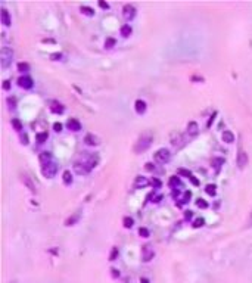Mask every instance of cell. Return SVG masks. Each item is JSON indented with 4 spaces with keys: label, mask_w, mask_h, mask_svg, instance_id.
<instances>
[{
    "label": "cell",
    "mask_w": 252,
    "mask_h": 283,
    "mask_svg": "<svg viewBox=\"0 0 252 283\" xmlns=\"http://www.w3.org/2000/svg\"><path fill=\"white\" fill-rule=\"evenodd\" d=\"M153 158H155V161L159 162V164H167V162H170V159H171V154H170L168 149L162 148V149H158V150L155 152Z\"/></svg>",
    "instance_id": "obj_3"
},
{
    "label": "cell",
    "mask_w": 252,
    "mask_h": 283,
    "mask_svg": "<svg viewBox=\"0 0 252 283\" xmlns=\"http://www.w3.org/2000/svg\"><path fill=\"white\" fill-rule=\"evenodd\" d=\"M115 46V39H112V37H108L105 41V47L106 49H111V47Z\"/></svg>",
    "instance_id": "obj_30"
},
{
    "label": "cell",
    "mask_w": 252,
    "mask_h": 283,
    "mask_svg": "<svg viewBox=\"0 0 252 283\" xmlns=\"http://www.w3.org/2000/svg\"><path fill=\"white\" fill-rule=\"evenodd\" d=\"M122 16L127 21H131L136 16V7L133 6V5H126V6L122 7Z\"/></svg>",
    "instance_id": "obj_6"
},
{
    "label": "cell",
    "mask_w": 252,
    "mask_h": 283,
    "mask_svg": "<svg viewBox=\"0 0 252 283\" xmlns=\"http://www.w3.org/2000/svg\"><path fill=\"white\" fill-rule=\"evenodd\" d=\"M153 255H155V251H153V248L151 245H143L142 246V260L145 263H149L153 258Z\"/></svg>",
    "instance_id": "obj_5"
},
{
    "label": "cell",
    "mask_w": 252,
    "mask_h": 283,
    "mask_svg": "<svg viewBox=\"0 0 252 283\" xmlns=\"http://www.w3.org/2000/svg\"><path fill=\"white\" fill-rule=\"evenodd\" d=\"M40 162L43 164V165H46L49 162H52V154L50 152H43V154H40Z\"/></svg>",
    "instance_id": "obj_15"
},
{
    "label": "cell",
    "mask_w": 252,
    "mask_h": 283,
    "mask_svg": "<svg viewBox=\"0 0 252 283\" xmlns=\"http://www.w3.org/2000/svg\"><path fill=\"white\" fill-rule=\"evenodd\" d=\"M221 137H223V142H225V143H233L234 142V134H233L230 130H225Z\"/></svg>",
    "instance_id": "obj_17"
},
{
    "label": "cell",
    "mask_w": 252,
    "mask_h": 283,
    "mask_svg": "<svg viewBox=\"0 0 252 283\" xmlns=\"http://www.w3.org/2000/svg\"><path fill=\"white\" fill-rule=\"evenodd\" d=\"M215 184H208V186H206L205 187V192L206 193H208V195H211V196H214L215 195Z\"/></svg>",
    "instance_id": "obj_28"
},
{
    "label": "cell",
    "mask_w": 252,
    "mask_h": 283,
    "mask_svg": "<svg viewBox=\"0 0 252 283\" xmlns=\"http://www.w3.org/2000/svg\"><path fill=\"white\" fill-rule=\"evenodd\" d=\"M21 140H22V143H24V145H27V143H28V137H27V134L21 136Z\"/></svg>",
    "instance_id": "obj_44"
},
{
    "label": "cell",
    "mask_w": 252,
    "mask_h": 283,
    "mask_svg": "<svg viewBox=\"0 0 252 283\" xmlns=\"http://www.w3.org/2000/svg\"><path fill=\"white\" fill-rule=\"evenodd\" d=\"M18 84H19V87H22V88H31L34 86L33 78H31V77H27V75L18 78Z\"/></svg>",
    "instance_id": "obj_9"
},
{
    "label": "cell",
    "mask_w": 252,
    "mask_h": 283,
    "mask_svg": "<svg viewBox=\"0 0 252 283\" xmlns=\"http://www.w3.org/2000/svg\"><path fill=\"white\" fill-rule=\"evenodd\" d=\"M152 140H153V137H152V134H151V133H145V134H142V137L137 140L136 146H134V150H136L137 154H140V152H145L146 149L152 145Z\"/></svg>",
    "instance_id": "obj_1"
},
{
    "label": "cell",
    "mask_w": 252,
    "mask_h": 283,
    "mask_svg": "<svg viewBox=\"0 0 252 283\" xmlns=\"http://www.w3.org/2000/svg\"><path fill=\"white\" fill-rule=\"evenodd\" d=\"M118 270H115V269H112V274H114V277H117V276H119V273H117Z\"/></svg>",
    "instance_id": "obj_46"
},
{
    "label": "cell",
    "mask_w": 252,
    "mask_h": 283,
    "mask_svg": "<svg viewBox=\"0 0 252 283\" xmlns=\"http://www.w3.org/2000/svg\"><path fill=\"white\" fill-rule=\"evenodd\" d=\"M151 184L153 186V189H159L161 186H162V183H161L159 178H152V180H151Z\"/></svg>",
    "instance_id": "obj_33"
},
{
    "label": "cell",
    "mask_w": 252,
    "mask_h": 283,
    "mask_svg": "<svg viewBox=\"0 0 252 283\" xmlns=\"http://www.w3.org/2000/svg\"><path fill=\"white\" fill-rule=\"evenodd\" d=\"M41 173H43V175H44V177H47V178H52V177H55V174L58 173V165H56L55 162H49V164H46V165H43Z\"/></svg>",
    "instance_id": "obj_4"
},
{
    "label": "cell",
    "mask_w": 252,
    "mask_h": 283,
    "mask_svg": "<svg viewBox=\"0 0 252 283\" xmlns=\"http://www.w3.org/2000/svg\"><path fill=\"white\" fill-rule=\"evenodd\" d=\"M134 108H136V112H137V114H145L146 103L139 99V100H136V103H134Z\"/></svg>",
    "instance_id": "obj_16"
},
{
    "label": "cell",
    "mask_w": 252,
    "mask_h": 283,
    "mask_svg": "<svg viewBox=\"0 0 252 283\" xmlns=\"http://www.w3.org/2000/svg\"><path fill=\"white\" fill-rule=\"evenodd\" d=\"M84 142H86L89 146H94V145H97V139H96L93 134H87L86 139H84Z\"/></svg>",
    "instance_id": "obj_22"
},
{
    "label": "cell",
    "mask_w": 252,
    "mask_h": 283,
    "mask_svg": "<svg viewBox=\"0 0 252 283\" xmlns=\"http://www.w3.org/2000/svg\"><path fill=\"white\" fill-rule=\"evenodd\" d=\"M74 171L77 173V174H83V175H86V174H89L92 170L87 167L84 162H75L74 164Z\"/></svg>",
    "instance_id": "obj_8"
},
{
    "label": "cell",
    "mask_w": 252,
    "mask_h": 283,
    "mask_svg": "<svg viewBox=\"0 0 252 283\" xmlns=\"http://www.w3.org/2000/svg\"><path fill=\"white\" fill-rule=\"evenodd\" d=\"M119 31H121V35H122V37H128V35H130V34L133 33L131 27H130L128 24H126V25H122V27H121V30H119Z\"/></svg>",
    "instance_id": "obj_21"
},
{
    "label": "cell",
    "mask_w": 252,
    "mask_h": 283,
    "mask_svg": "<svg viewBox=\"0 0 252 283\" xmlns=\"http://www.w3.org/2000/svg\"><path fill=\"white\" fill-rule=\"evenodd\" d=\"M50 111L53 114H62L64 112V106L59 102H50Z\"/></svg>",
    "instance_id": "obj_13"
},
{
    "label": "cell",
    "mask_w": 252,
    "mask_h": 283,
    "mask_svg": "<svg viewBox=\"0 0 252 283\" xmlns=\"http://www.w3.org/2000/svg\"><path fill=\"white\" fill-rule=\"evenodd\" d=\"M99 6L102 7V9H108V7H109V5H108L106 2H99Z\"/></svg>",
    "instance_id": "obj_42"
},
{
    "label": "cell",
    "mask_w": 252,
    "mask_h": 283,
    "mask_svg": "<svg viewBox=\"0 0 252 283\" xmlns=\"http://www.w3.org/2000/svg\"><path fill=\"white\" fill-rule=\"evenodd\" d=\"M153 168H155V167H153V164H151V162H147V164H146V170H147V171H153Z\"/></svg>",
    "instance_id": "obj_43"
},
{
    "label": "cell",
    "mask_w": 252,
    "mask_h": 283,
    "mask_svg": "<svg viewBox=\"0 0 252 283\" xmlns=\"http://www.w3.org/2000/svg\"><path fill=\"white\" fill-rule=\"evenodd\" d=\"M122 223H124V227L126 229H130V227H133V218L131 217H124V220H122Z\"/></svg>",
    "instance_id": "obj_27"
},
{
    "label": "cell",
    "mask_w": 252,
    "mask_h": 283,
    "mask_svg": "<svg viewBox=\"0 0 252 283\" xmlns=\"http://www.w3.org/2000/svg\"><path fill=\"white\" fill-rule=\"evenodd\" d=\"M204 224H205V220H204V218H196V220L193 221V227H195V229H199V227H202Z\"/></svg>",
    "instance_id": "obj_29"
},
{
    "label": "cell",
    "mask_w": 252,
    "mask_h": 283,
    "mask_svg": "<svg viewBox=\"0 0 252 283\" xmlns=\"http://www.w3.org/2000/svg\"><path fill=\"white\" fill-rule=\"evenodd\" d=\"M190 198H192V193H190L189 190H186V192H184V195H183V198L180 199V202H177V205H179V207H181L183 203L189 202V199H190Z\"/></svg>",
    "instance_id": "obj_23"
},
{
    "label": "cell",
    "mask_w": 252,
    "mask_h": 283,
    "mask_svg": "<svg viewBox=\"0 0 252 283\" xmlns=\"http://www.w3.org/2000/svg\"><path fill=\"white\" fill-rule=\"evenodd\" d=\"M196 205H198L199 208H208V203H206L204 199H198V201H196Z\"/></svg>",
    "instance_id": "obj_37"
},
{
    "label": "cell",
    "mask_w": 252,
    "mask_h": 283,
    "mask_svg": "<svg viewBox=\"0 0 252 283\" xmlns=\"http://www.w3.org/2000/svg\"><path fill=\"white\" fill-rule=\"evenodd\" d=\"M81 12L84 15H87V16H93V15H94V10L89 6H81Z\"/></svg>",
    "instance_id": "obj_26"
},
{
    "label": "cell",
    "mask_w": 252,
    "mask_h": 283,
    "mask_svg": "<svg viewBox=\"0 0 252 283\" xmlns=\"http://www.w3.org/2000/svg\"><path fill=\"white\" fill-rule=\"evenodd\" d=\"M248 165V154H246L243 149H239L238 154V167L240 170H243Z\"/></svg>",
    "instance_id": "obj_7"
},
{
    "label": "cell",
    "mask_w": 252,
    "mask_h": 283,
    "mask_svg": "<svg viewBox=\"0 0 252 283\" xmlns=\"http://www.w3.org/2000/svg\"><path fill=\"white\" fill-rule=\"evenodd\" d=\"M9 87H10L9 81H3V88H5V90H9Z\"/></svg>",
    "instance_id": "obj_45"
},
{
    "label": "cell",
    "mask_w": 252,
    "mask_h": 283,
    "mask_svg": "<svg viewBox=\"0 0 252 283\" xmlns=\"http://www.w3.org/2000/svg\"><path fill=\"white\" fill-rule=\"evenodd\" d=\"M212 165H214L215 171L218 173L220 168H221V165H224V158H214V159H212Z\"/></svg>",
    "instance_id": "obj_20"
},
{
    "label": "cell",
    "mask_w": 252,
    "mask_h": 283,
    "mask_svg": "<svg viewBox=\"0 0 252 283\" xmlns=\"http://www.w3.org/2000/svg\"><path fill=\"white\" fill-rule=\"evenodd\" d=\"M78 217H80V212H77L72 218H68V220H66V226H72L74 223L77 221V218H78Z\"/></svg>",
    "instance_id": "obj_36"
},
{
    "label": "cell",
    "mask_w": 252,
    "mask_h": 283,
    "mask_svg": "<svg viewBox=\"0 0 252 283\" xmlns=\"http://www.w3.org/2000/svg\"><path fill=\"white\" fill-rule=\"evenodd\" d=\"M64 183H65V184H71V183H72L71 171H64Z\"/></svg>",
    "instance_id": "obj_24"
},
{
    "label": "cell",
    "mask_w": 252,
    "mask_h": 283,
    "mask_svg": "<svg viewBox=\"0 0 252 283\" xmlns=\"http://www.w3.org/2000/svg\"><path fill=\"white\" fill-rule=\"evenodd\" d=\"M168 184H170V187L171 189H177V187H181V186H183L179 177H171L170 182H168Z\"/></svg>",
    "instance_id": "obj_19"
},
{
    "label": "cell",
    "mask_w": 252,
    "mask_h": 283,
    "mask_svg": "<svg viewBox=\"0 0 252 283\" xmlns=\"http://www.w3.org/2000/svg\"><path fill=\"white\" fill-rule=\"evenodd\" d=\"M18 71H21V72H28L30 71V65L27 62H19L18 64Z\"/></svg>",
    "instance_id": "obj_25"
},
{
    "label": "cell",
    "mask_w": 252,
    "mask_h": 283,
    "mask_svg": "<svg viewBox=\"0 0 252 283\" xmlns=\"http://www.w3.org/2000/svg\"><path fill=\"white\" fill-rule=\"evenodd\" d=\"M47 140V133L44 131V133H39L37 134V142L39 143H44V142Z\"/></svg>",
    "instance_id": "obj_32"
},
{
    "label": "cell",
    "mask_w": 252,
    "mask_h": 283,
    "mask_svg": "<svg viewBox=\"0 0 252 283\" xmlns=\"http://www.w3.org/2000/svg\"><path fill=\"white\" fill-rule=\"evenodd\" d=\"M140 283H149V280L147 279H140Z\"/></svg>",
    "instance_id": "obj_48"
},
{
    "label": "cell",
    "mask_w": 252,
    "mask_h": 283,
    "mask_svg": "<svg viewBox=\"0 0 252 283\" xmlns=\"http://www.w3.org/2000/svg\"><path fill=\"white\" fill-rule=\"evenodd\" d=\"M66 127L69 128V130H72V131H80V130H81V124H80L78 120L69 118V120L66 121Z\"/></svg>",
    "instance_id": "obj_10"
},
{
    "label": "cell",
    "mask_w": 252,
    "mask_h": 283,
    "mask_svg": "<svg viewBox=\"0 0 252 283\" xmlns=\"http://www.w3.org/2000/svg\"><path fill=\"white\" fill-rule=\"evenodd\" d=\"M12 125L16 128V130H22V124H21V121L18 118H13L12 120Z\"/></svg>",
    "instance_id": "obj_34"
},
{
    "label": "cell",
    "mask_w": 252,
    "mask_h": 283,
    "mask_svg": "<svg viewBox=\"0 0 252 283\" xmlns=\"http://www.w3.org/2000/svg\"><path fill=\"white\" fill-rule=\"evenodd\" d=\"M198 131H199L198 124L195 121L189 122V125H187V134H189V137H195V136L198 134Z\"/></svg>",
    "instance_id": "obj_12"
},
{
    "label": "cell",
    "mask_w": 252,
    "mask_h": 283,
    "mask_svg": "<svg viewBox=\"0 0 252 283\" xmlns=\"http://www.w3.org/2000/svg\"><path fill=\"white\" fill-rule=\"evenodd\" d=\"M177 173H179L180 175H184V177H187V178H190V177H192V173H190V171H189V170H184V168H179V171H177Z\"/></svg>",
    "instance_id": "obj_31"
},
{
    "label": "cell",
    "mask_w": 252,
    "mask_h": 283,
    "mask_svg": "<svg viewBox=\"0 0 252 283\" xmlns=\"http://www.w3.org/2000/svg\"><path fill=\"white\" fill-rule=\"evenodd\" d=\"M13 61V50L9 47H2L0 52V64L3 68H7Z\"/></svg>",
    "instance_id": "obj_2"
},
{
    "label": "cell",
    "mask_w": 252,
    "mask_h": 283,
    "mask_svg": "<svg viewBox=\"0 0 252 283\" xmlns=\"http://www.w3.org/2000/svg\"><path fill=\"white\" fill-rule=\"evenodd\" d=\"M184 217L187 218V220H190V218L193 217V212H192V211H186V212H184Z\"/></svg>",
    "instance_id": "obj_41"
},
{
    "label": "cell",
    "mask_w": 252,
    "mask_h": 283,
    "mask_svg": "<svg viewBox=\"0 0 252 283\" xmlns=\"http://www.w3.org/2000/svg\"><path fill=\"white\" fill-rule=\"evenodd\" d=\"M53 128H55V131L59 133V131H62V124H60V122H55V124H53Z\"/></svg>",
    "instance_id": "obj_39"
},
{
    "label": "cell",
    "mask_w": 252,
    "mask_h": 283,
    "mask_svg": "<svg viewBox=\"0 0 252 283\" xmlns=\"http://www.w3.org/2000/svg\"><path fill=\"white\" fill-rule=\"evenodd\" d=\"M2 24L5 25V27H9L12 22H10V16H9V12H7L6 9H2Z\"/></svg>",
    "instance_id": "obj_14"
},
{
    "label": "cell",
    "mask_w": 252,
    "mask_h": 283,
    "mask_svg": "<svg viewBox=\"0 0 252 283\" xmlns=\"http://www.w3.org/2000/svg\"><path fill=\"white\" fill-rule=\"evenodd\" d=\"M117 255H118V248H114L112 254H111V256H109V260H111V261H114V260L117 258Z\"/></svg>",
    "instance_id": "obj_38"
},
{
    "label": "cell",
    "mask_w": 252,
    "mask_h": 283,
    "mask_svg": "<svg viewBox=\"0 0 252 283\" xmlns=\"http://www.w3.org/2000/svg\"><path fill=\"white\" fill-rule=\"evenodd\" d=\"M52 58H53V59H56V58H59V59H60V53H55V55H52Z\"/></svg>",
    "instance_id": "obj_47"
},
{
    "label": "cell",
    "mask_w": 252,
    "mask_h": 283,
    "mask_svg": "<svg viewBox=\"0 0 252 283\" xmlns=\"http://www.w3.org/2000/svg\"><path fill=\"white\" fill-rule=\"evenodd\" d=\"M147 184H149L147 178H146V177H142V175H139V177H136L133 187H134V189H140V187H145V186H147Z\"/></svg>",
    "instance_id": "obj_11"
},
{
    "label": "cell",
    "mask_w": 252,
    "mask_h": 283,
    "mask_svg": "<svg viewBox=\"0 0 252 283\" xmlns=\"http://www.w3.org/2000/svg\"><path fill=\"white\" fill-rule=\"evenodd\" d=\"M139 235L142 237H149V230L146 229V227H140L139 229Z\"/></svg>",
    "instance_id": "obj_35"
},
{
    "label": "cell",
    "mask_w": 252,
    "mask_h": 283,
    "mask_svg": "<svg viewBox=\"0 0 252 283\" xmlns=\"http://www.w3.org/2000/svg\"><path fill=\"white\" fill-rule=\"evenodd\" d=\"M22 182L25 183V184H27V187L30 189V190H31L33 193H35V186H34L33 183H31V180H30V177H28L27 174H22Z\"/></svg>",
    "instance_id": "obj_18"
},
{
    "label": "cell",
    "mask_w": 252,
    "mask_h": 283,
    "mask_svg": "<svg viewBox=\"0 0 252 283\" xmlns=\"http://www.w3.org/2000/svg\"><path fill=\"white\" fill-rule=\"evenodd\" d=\"M189 180L192 182V184H193V186H198V184H199V180L196 178V177H195V175H192V177H190Z\"/></svg>",
    "instance_id": "obj_40"
}]
</instances>
